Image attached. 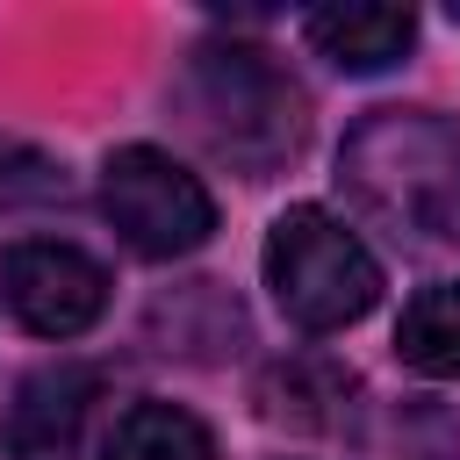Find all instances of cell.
<instances>
[{
	"label": "cell",
	"instance_id": "6da1fadb",
	"mask_svg": "<svg viewBox=\"0 0 460 460\" xmlns=\"http://www.w3.org/2000/svg\"><path fill=\"white\" fill-rule=\"evenodd\" d=\"M345 194L410 244L460 252V122L431 108H381L338 151Z\"/></svg>",
	"mask_w": 460,
	"mask_h": 460
},
{
	"label": "cell",
	"instance_id": "7a4b0ae2",
	"mask_svg": "<svg viewBox=\"0 0 460 460\" xmlns=\"http://www.w3.org/2000/svg\"><path fill=\"white\" fill-rule=\"evenodd\" d=\"M187 108H194L201 137L223 158H237L252 180L273 172L280 158H295L302 151V129H309L302 86L266 50H244V43L194 50V65H187Z\"/></svg>",
	"mask_w": 460,
	"mask_h": 460
},
{
	"label": "cell",
	"instance_id": "3957f363",
	"mask_svg": "<svg viewBox=\"0 0 460 460\" xmlns=\"http://www.w3.org/2000/svg\"><path fill=\"white\" fill-rule=\"evenodd\" d=\"M266 288L295 331H345L381 302V266L331 208L302 201L266 230Z\"/></svg>",
	"mask_w": 460,
	"mask_h": 460
},
{
	"label": "cell",
	"instance_id": "277c9868",
	"mask_svg": "<svg viewBox=\"0 0 460 460\" xmlns=\"http://www.w3.org/2000/svg\"><path fill=\"white\" fill-rule=\"evenodd\" d=\"M101 208L115 223V237L144 259H187L216 237V194L201 187V172H187L172 151L158 144H122L101 165Z\"/></svg>",
	"mask_w": 460,
	"mask_h": 460
},
{
	"label": "cell",
	"instance_id": "5b68a950",
	"mask_svg": "<svg viewBox=\"0 0 460 460\" xmlns=\"http://www.w3.org/2000/svg\"><path fill=\"white\" fill-rule=\"evenodd\" d=\"M0 302L22 331L36 338H79L101 323L108 309V273L101 259H86L79 244L58 237H22L0 252Z\"/></svg>",
	"mask_w": 460,
	"mask_h": 460
},
{
	"label": "cell",
	"instance_id": "8992f818",
	"mask_svg": "<svg viewBox=\"0 0 460 460\" xmlns=\"http://www.w3.org/2000/svg\"><path fill=\"white\" fill-rule=\"evenodd\" d=\"M302 29H309V43H316L338 72H388V65L417 43V14H410V7H388V0L316 7Z\"/></svg>",
	"mask_w": 460,
	"mask_h": 460
},
{
	"label": "cell",
	"instance_id": "52a82bcc",
	"mask_svg": "<svg viewBox=\"0 0 460 460\" xmlns=\"http://www.w3.org/2000/svg\"><path fill=\"white\" fill-rule=\"evenodd\" d=\"M86 374H36L7 410V460H79Z\"/></svg>",
	"mask_w": 460,
	"mask_h": 460
},
{
	"label": "cell",
	"instance_id": "ba28073f",
	"mask_svg": "<svg viewBox=\"0 0 460 460\" xmlns=\"http://www.w3.org/2000/svg\"><path fill=\"white\" fill-rule=\"evenodd\" d=\"M395 359L410 374L460 381V280H438V288L410 295V309L395 323Z\"/></svg>",
	"mask_w": 460,
	"mask_h": 460
},
{
	"label": "cell",
	"instance_id": "9c48e42d",
	"mask_svg": "<svg viewBox=\"0 0 460 460\" xmlns=\"http://www.w3.org/2000/svg\"><path fill=\"white\" fill-rule=\"evenodd\" d=\"M108 460H216V431L180 402H129L108 431Z\"/></svg>",
	"mask_w": 460,
	"mask_h": 460
}]
</instances>
